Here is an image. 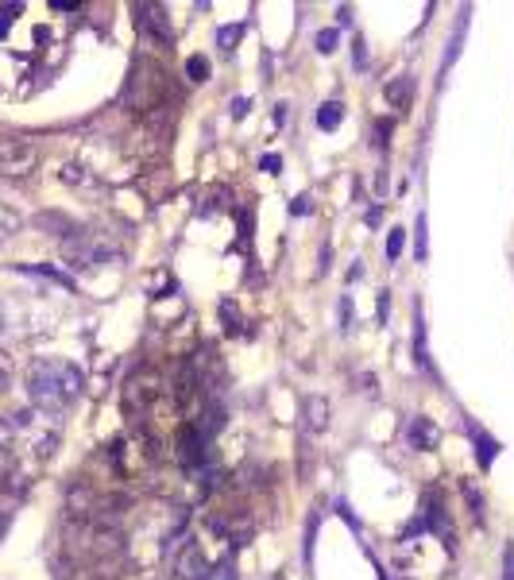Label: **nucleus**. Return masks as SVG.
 Segmentation results:
<instances>
[{
	"instance_id": "nucleus-1",
	"label": "nucleus",
	"mask_w": 514,
	"mask_h": 580,
	"mask_svg": "<svg viewBox=\"0 0 514 580\" xmlns=\"http://www.w3.org/2000/svg\"><path fill=\"white\" fill-rule=\"evenodd\" d=\"M82 395V372L66 360H35L28 368V399L39 414L58 418Z\"/></svg>"
},
{
	"instance_id": "nucleus-2",
	"label": "nucleus",
	"mask_w": 514,
	"mask_h": 580,
	"mask_svg": "<svg viewBox=\"0 0 514 580\" xmlns=\"http://www.w3.org/2000/svg\"><path fill=\"white\" fill-rule=\"evenodd\" d=\"M62 260L74 271H93V267H109L120 263V248L109 232L101 229H74L62 240Z\"/></svg>"
},
{
	"instance_id": "nucleus-3",
	"label": "nucleus",
	"mask_w": 514,
	"mask_h": 580,
	"mask_svg": "<svg viewBox=\"0 0 514 580\" xmlns=\"http://www.w3.org/2000/svg\"><path fill=\"white\" fill-rule=\"evenodd\" d=\"M163 376L155 372V368H147V372H140V376L128 379V387H124V406L132 410V414H155V406H159V399H163Z\"/></svg>"
},
{
	"instance_id": "nucleus-4",
	"label": "nucleus",
	"mask_w": 514,
	"mask_h": 580,
	"mask_svg": "<svg viewBox=\"0 0 514 580\" xmlns=\"http://www.w3.org/2000/svg\"><path fill=\"white\" fill-rule=\"evenodd\" d=\"M39 167V147L31 140H0V174L4 178H28Z\"/></svg>"
},
{
	"instance_id": "nucleus-5",
	"label": "nucleus",
	"mask_w": 514,
	"mask_h": 580,
	"mask_svg": "<svg viewBox=\"0 0 514 580\" xmlns=\"http://www.w3.org/2000/svg\"><path fill=\"white\" fill-rule=\"evenodd\" d=\"M174 573L178 580H205L209 573V561H205V550L198 542H182L178 553H174Z\"/></svg>"
},
{
	"instance_id": "nucleus-6",
	"label": "nucleus",
	"mask_w": 514,
	"mask_h": 580,
	"mask_svg": "<svg viewBox=\"0 0 514 580\" xmlns=\"http://www.w3.org/2000/svg\"><path fill=\"white\" fill-rule=\"evenodd\" d=\"M136 24H140V31L155 35L159 43H171L174 39V28L171 20H167V8L163 4H136Z\"/></svg>"
},
{
	"instance_id": "nucleus-7",
	"label": "nucleus",
	"mask_w": 514,
	"mask_h": 580,
	"mask_svg": "<svg viewBox=\"0 0 514 580\" xmlns=\"http://www.w3.org/2000/svg\"><path fill=\"white\" fill-rule=\"evenodd\" d=\"M406 445L418 449V453H433L441 445V430L433 418H410L406 422Z\"/></svg>"
},
{
	"instance_id": "nucleus-8",
	"label": "nucleus",
	"mask_w": 514,
	"mask_h": 580,
	"mask_svg": "<svg viewBox=\"0 0 514 580\" xmlns=\"http://www.w3.org/2000/svg\"><path fill=\"white\" fill-rule=\"evenodd\" d=\"M329 414H333L329 399H321V395H306L302 399V426H306V434H321L329 426Z\"/></svg>"
},
{
	"instance_id": "nucleus-9",
	"label": "nucleus",
	"mask_w": 514,
	"mask_h": 580,
	"mask_svg": "<svg viewBox=\"0 0 514 580\" xmlns=\"http://www.w3.org/2000/svg\"><path fill=\"white\" fill-rule=\"evenodd\" d=\"M205 441H209V437L201 434L198 426H182V430H178V457L186 464H201L205 461Z\"/></svg>"
},
{
	"instance_id": "nucleus-10",
	"label": "nucleus",
	"mask_w": 514,
	"mask_h": 580,
	"mask_svg": "<svg viewBox=\"0 0 514 580\" xmlns=\"http://www.w3.org/2000/svg\"><path fill=\"white\" fill-rule=\"evenodd\" d=\"M383 97H387V105L391 109H410V97H414V78L410 74H402V78H395V82H387V89H383Z\"/></svg>"
},
{
	"instance_id": "nucleus-11",
	"label": "nucleus",
	"mask_w": 514,
	"mask_h": 580,
	"mask_svg": "<svg viewBox=\"0 0 514 580\" xmlns=\"http://www.w3.org/2000/svg\"><path fill=\"white\" fill-rule=\"evenodd\" d=\"M62 182H66V186H74V190H101L97 174L89 171V167H78V163L62 167Z\"/></svg>"
},
{
	"instance_id": "nucleus-12",
	"label": "nucleus",
	"mask_w": 514,
	"mask_h": 580,
	"mask_svg": "<svg viewBox=\"0 0 514 580\" xmlns=\"http://www.w3.org/2000/svg\"><path fill=\"white\" fill-rule=\"evenodd\" d=\"M344 120V105L341 101H325L321 109H317V128L321 132H333V128H341Z\"/></svg>"
},
{
	"instance_id": "nucleus-13",
	"label": "nucleus",
	"mask_w": 514,
	"mask_h": 580,
	"mask_svg": "<svg viewBox=\"0 0 514 580\" xmlns=\"http://www.w3.org/2000/svg\"><path fill=\"white\" fill-rule=\"evenodd\" d=\"M20 229H24L20 213H16V209H8V205H0V244H4V240H12Z\"/></svg>"
},
{
	"instance_id": "nucleus-14",
	"label": "nucleus",
	"mask_w": 514,
	"mask_h": 580,
	"mask_svg": "<svg viewBox=\"0 0 514 580\" xmlns=\"http://www.w3.org/2000/svg\"><path fill=\"white\" fill-rule=\"evenodd\" d=\"M12 379H16V360H12V356L0 348V395L12 387Z\"/></svg>"
},
{
	"instance_id": "nucleus-15",
	"label": "nucleus",
	"mask_w": 514,
	"mask_h": 580,
	"mask_svg": "<svg viewBox=\"0 0 514 580\" xmlns=\"http://www.w3.org/2000/svg\"><path fill=\"white\" fill-rule=\"evenodd\" d=\"M186 74H190V82H205V78H209V62H205V55H190Z\"/></svg>"
},
{
	"instance_id": "nucleus-16",
	"label": "nucleus",
	"mask_w": 514,
	"mask_h": 580,
	"mask_svg": "<svg viewBox=\"0 0 514 580\" xmlns=\"http://www.w3.org/2000/svg\"><path fill=\"white\" fill-rule=\"evenodd\" d=\"M476 457H480V464H484V468L495 461V441H491L487 434H476Z\"/></svg>"
},
{
	"instance_id": "nucleus-17",
	"label": "nucleus",
	"mask_w": 514,
	"mask_h": 580,
	"mask_svg": "<svg viewBox=\"0 0 514 580\" xmlns=\"http://www.w3.org/2000/svg\"><path fill=\"white\" fill-rule=\"evenodd\" d=\"M337 39H341V35L333 28L317 31V51H321V55H333V51H337Z\"/></svg>"
},
{
	"instance_id": "nucleus-18",
	"label": "nucleus",
	"mask_w": 514,
	"mask_h": 580,
	"mask_svg": "<svg viewBox=\"0 0 514 580\" xmlns=\"http://www.w3.org/2000/svg\"><path fill=\"white\" fill-rule=\"evenodd\" d=\"M464 499H468V507L476 511V519H484V499H480V492H476L472 480H464Z\"/></svg>"
},
{
	"instance_id": "nucleus-19",
	"label": "nucleus",
	"mask_w": 514,
	"mask_h": 580,
	"mask_svg": "<svg viewBox=\"0 0 514 580\" xmlns=\"http://www.w3.org/2000/svg\"><path fill=\"white\" fill-rule=\"evenodd\" d=\"M240 24H229V28H221L217 31V43H221V51H232L236 47V39H240Z\"/></svg>"
},
{
	"instance_id": "nucleus-20",
	"label": "nucleus",
	"mask_w": 514,
	"mask_h": 580,
	"mask_svg": "<svg viewBox=\"0 0 514 580\" xmlns=\"http://www.w3.org/2000/svg\"><path fill=\"white\" fill-rule=\"evenodd\" d=\"M414 244H418V260H426L429 244H426V213H418V225H414Z\"/></svg>"
},
{
	"instance_id": "nucleus-21",
	"label": "nucleus",
	"mask_w": 514,
	"mask_h": 580,
	"mask_svg": "<svg viewBox=\"0 0 514 580\" xmlns=\"http://www.w3.org/2000/svg\"><path fill=\"white\" fill-rule=\"evenodd\" d=\"M402 240H406V232L402 229H391V236H387V260L395 263L402 256Z\"/></svg>"
},
{
	"instance_id": "nucleus-22",
	"label": "nucleus",
	"mask_w": 514,
	"mask_h": 580,
	"mask_svg": "<svg viewBox=\"0 0 514 580\" xmlns=\"http://www.w3.org/2000/svg\"><path fill=\"white\" fill-rule=\"evenodd\" d=\"M205 580H236V569H232V561H221V565H213Z\"/></svg>"
},
{
	"instance_id": "nucleus-23",
	"label": "nucleus",
	"mask_w": 514,
	"mask_h": 580,
	"mask_svg": "<svg viewBox=\"0 0 514 580\" xmlns=\"http://www.w3.org/2000/svg\"><path fill=\"white\" fill-rule=\"evenodd\" d=\"M221 318H225V329L229 333H240V314L232 310V302H221Z\"/></svg>"
},
{
	"instance_id": "nucleus-24",
	"label": "nucleus",
	"mask_w": 514,
	"mask_h": 580,
	"mask_svg": "<svg viewBox=\"0 0 514 580\" xmlns=\"http://www.w3.org/2000/svg\"><path fill=\"white\" fill-rule=\"evenodd\" d=\"M279 167H283V159H279V155H263V159H259V171L279 174Z\"/></svg>"
},
{
	"instance_id": "nucleus-25",
	"label": "nucleus",
	"mask_w": 514,
	"mask_h": 580,
	"mask_svg": "<svg viewBox=\"0 0 514 580\" xmlns=\"http://www.w3.org/2000/svg\"><path fill=\"white\" fill-rule=\"evenodd\" d=\"M290 213H302V217H306V213H310V198H306V194L294 198V202H290Z\"/></svg>"
},
{
	"instance_id": "nucleus-26",
	"label": "nucleus",
	"mask_w": 514,
	"mask_h": 580,
	"mask_svg": "<svg viewBox=\"0 0 514 580\" xmlns=\"http://www.w3.org/2000/svg\"><path fill=\"white\" fill-rule=\"evenodd\" d=\"M248 113V97H240V101H232V116H244Z\"/></svg>"
},
{
	"instance_id": "nucleus-27",
	"label": "nucleus",
	"mask_w": 514,
	"mask_h": 580,
	"mask_svg": "<svg viewBox=\"0 0 514 580\" xmlns=\"http://www.w3.org/2000/svg\"><path fill=\"white\" fill-rule=\"evenodd\" d=\"M4 526H8V511L0 507V534H4Z\"/></svg>"
},
{
	"instance_id": "nucleus-28",
	"label": "nucleus",
	"mask_w": 514,
	"mask_h": 580,
	"mask_svg": "<svg viewBox=\"0 0 514 580\" xmlns=\"http://www.w3.org/2000/svg\"><path fill=\"white\" fill-rule=\"evenodd\" d=\"M62 580H97V577H89V573H78V577H62Z\"/></svg>"
},
{
	"instance_id": "nucleus-29",
	"label": "nucleus",
	"mask_w": 514,
	"mask_h": 580,
	"mask_svg": "<svg viewBox=\"0 0 514 580\" xmlns=\"http://www.w3.org/2000/svg\"><path fill=\"white\" fill-rule=\"evenodd\" d=\"M0 333H4V314H0Z\"/></svg>"
}]
</instances>
